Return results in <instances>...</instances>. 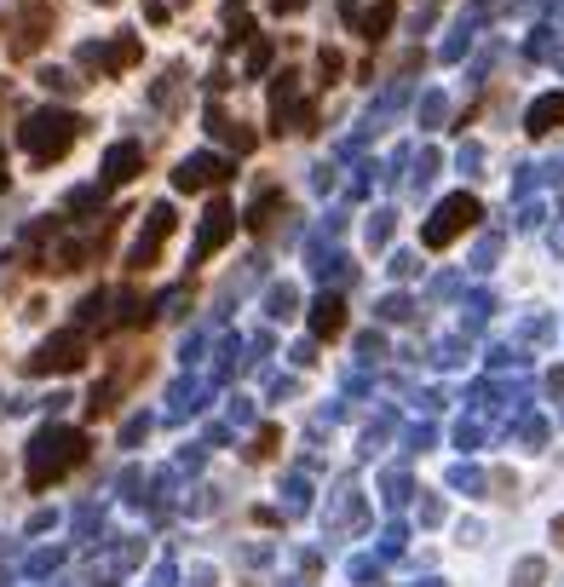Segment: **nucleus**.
Wrapping results in <instances>:
<instances>
[{"instance_id": "1", "label": "nucleus", "mask_w": 564, "mask_h": 587, "mask_svg": "<svg viewBox=\"0 0 564 587\" xmlns=\"http://www.w3.org/2000/svg\"><path fill=\"white\" fill-rule=\"evenodd\" d=\"M87 461V438L75 432V426H47L41 438H35V449H29V490H47V484H58L70 467H81Z\"/></svg>"}, {"instance_id": "2", "label": "nucleus", "mask_w": 564, "mask_h": 587, "mask_svg": "<svg viewBox=\"0 0 564 587\" xmlns=\"http://www.w3.org/2000/svg\"><path fill=\"white\" fill-rule=\"evenodd\" d=\"M75 139H81V116H70V110H35V116L24 121V150H29L35 167L58 162Z\"/></svg>"}, {"instance_id": "3", "label": "nucleus", "mask_w": 564, "mask_h": 587, "mask_svg": "<svg viewBox=\"0 0 564 587\" xmlns=\"http://www.w3.org/2000/svg\"><path fill=\"white\" fill-rule=\"evenodd\" d=\"M87 334L81 329H64V334H52L41 352L29 357V375H75V369H87Z\"/></svg>"}, {"instance_id": "4", "label": "nucleus", "mask_w": 564, "mask_h": 587, "mask_svg": "<svg viewBox=\"0 0 564 587\" xmlns=\"http://www.w3.org/2000/svg\"><path fill=\"white\" fill-rule=\"evenodd\" d=\"M478 213H484V208H478L472 196H444V202H438V213L426 219L421 242H426V248H449L461 231H472V225H478Z\"/></svg>"}, {"instance_id": "5", "label": "nucleus", "mask_w": 564, "mask_h": 587, "mask_svg": "<svg viewBox=\"0 0 564 587\" xmlns=\"http://www.w3.org/2000/svg\"><path fill=\"white\" fill-rule=\"evenodd\" d=\"M52 35V6H29L18 29H12V58H29V52H41V41Z\"/></svg>"}, {"instance_id": "6", "label": "nucleus", "mask_w": 564, "mask_h": 587, "mask_svg": "<svg viewBox=\"0 0 564 587\" xmlns=\"http://www.w3.org/2000/svg\"><path fill=\"white\" fill-rule=\"evenodd\" d=\"M225 179H231V167L219 162V156H190V162L173 173L179 190H213V185H225Z\"/></svg>"}, {"instance_id": "7", "label": "nucleus", "mask_w": 564, "mask_h": 587, "mask_svg": "<svg viewBox=\"0 0 564 587\" xmlns=\"http://www.w3.org/2000/svg\"><path fill=\"white\" fill-rule=\"evenodd\" d=\"M167 236H173V208H156V213H150V242H139V248H133V271H144L150 259L162 254Z\"/></svg>"}, {"instance_id": "8", "label": "nucleus", "mask_w": 564, "mask_h": 587, "mask_svg": "<svg viewBox=\"0 0 564 587\" xmlns=\"http://www.w3.org/2000/svg\"><path fill=\"white\" fill-rule=\"evenodd\" d=\"M231 231H236L231 208H225V202H213V208H208V225H202V242H196V259H208V254H213V248H219V242H225Z\"/></svg>"}, {"instance_id": "9", "label": "nucleus", "mask_w": 564, "mask_h": 587, "mask_svg": "<svg viewBox=\"0 0 564 587\" xmlns=\"http://www.w3.org/2000/svg\"><path fill=\"white\" fill-rule=\"evenodd\" d=\"M311 329H317V340H340L346 334V300H317L311 306Z\"/></svg>"}, {"instance_id": "10", "label": "nucleus", "mask_w": 564, "mask_h": 587, "mask_svg": "<svg viewBox=\"0 0 564 587\" xmlns=\"http://www.w3.org/2000/svg\"><path fill=\"white\" fill-rule=\"evenodd\" d=\"M139 162H144L139 144H116V150H110V162H104V185H127Z\"/></svg>"}, {"instance_id": "11", "label": "nucleus", "mask_w": 564, "mask_h": 587, "mask_svg": "<svg viewBox=\"0 0 564 587\" xmlns=\"http://www.w3.org/2000/svg\"><path fill=\"white\" fill-rule=\"evenodd\" d=\"M559 121H564V93H547L530 104V133H553Z\"/></svg>"}, {"instance_id": "12", "label": "nucleus", "mask_w": 564, "mask_h": 587, "mask_svg": "<svg viewBox=\"0 0 564 587\" xmlns=\"http://www.w3.org/2000/svg\"><path fill=\"white\" fill-rule=\"evenodd\" d=\"M346 18H357L352 6H346ZM357 29H363L369 41H380V35L392 29V0H380V6H375V12H369V18H357Z\"/></svg>"}, {"instance_id": "13", "label": "nucleus", "mask_w": 564, "mask_h": 587, "mask_svg": "<svg viewBox=\"0 0 564 587\" xmlns=\"http://www.w3.org/2000/svg\"><path fill=\"white\" fill-rule=\"evenodd\" d=\"M277 208H282V196H277V190H265L254 208H248V219H242V225H248V231H265V225L277 219Z\"/></svg>"}, {"instance_id": "14", "label": "nucleus", "mask_w": 564, "mask_h": 587, "mask_svg": "<svg viewBox=\"0 0 564 587\" xmlns=\"http://www.w3.org/2000/svg\"><path fill=\"white\" fill-rule=\"evenodd\" d=\"M133 64H139V41L121 35L116 47H110V58H104V70H133Z\"/></svg>"}, {"instance_id": "15", "label": "nucleus", "mask_w": 564, "mask_h": 587, "mask_svg": "<svg viewBox=\"0 0 564 587\" xmlns=\"http://www.w3.org/2000/svg\"><path fill=\"white\" fill-rule=\"evenodd\" d=\"M271 449H277V426H265V432H259V449H254V455H259V461H265Z\"/></svg>"}, {"instance_id": "16", "label": "nucleus", "mask_w": 564, "mask_h": 587, "mask_svg": "<svg viewBox=\"0 0 564 587\" xmlns=\"http://www.w3.org/2000/svg\"><path fill=\"white\" fill-rule=\"evenodd\" d=\"M0 190H6V139H0Z\"/></svg>"}, {"instance_id": "17", "label": "nucleus", "mask_w": 564, "mask_h": 587, "mask_svg": "<svg viewBox=\"0 0 564 587\" xmlns=\"http://www.w3.org/2000/svg\"><path fill=\"white\" fill-rule=\"evenodd\" d=\"M104 6H116V0H104Z\"/></svg>"}, {"instance_id": "18", "label": "nucleus", "mask_w": 564, "mask_h": 587, "mask_svg": "<svg viewBox=\"0 0 564 587\" xmlns=\"http://www.w3.org/2000/svg\"><path fill=\"white\" fill-rule=\"evenodd\" d=\"M559 536H564V524H559Z\"/></svg>"}]
</instances>
